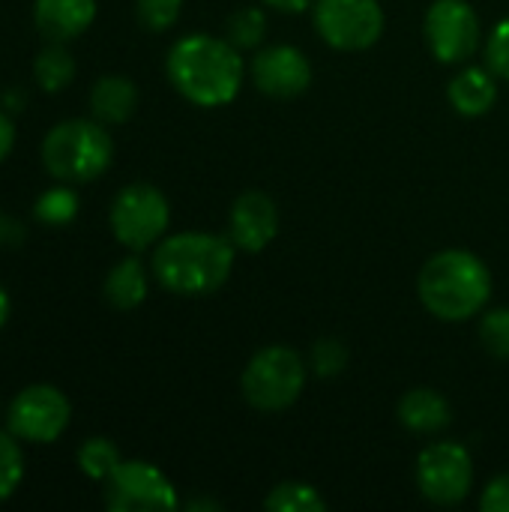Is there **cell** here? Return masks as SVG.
<instances>
[{
    "instance_id": "6da1fadb",
    "label": "cell",
    "mask_w": 509,
    "mask_h": 512,
    "mask_svg": "<svg viewBox=\"0 0 509 512\" xmlns=\"http://www.w3.org/2000/svg\"><path fill=\"white\" fill-rule=\"evenodd\" d=\"M171 87L198 108L228 105L243 84V57L228 39L189 33L177 39L165 57Z\"/></svg>"
},
{
    "instance_id": "7a4b0ae2",
    "label": "cell",
    "mask_w": 509,
    "mask_h": 512,
    "mask_svg": "<svg viewBox=\"0 0 509 512\" xmlns=\"http://www.w3.org/2000/svg\"><path fill=\"white\" fill-rule=\"evenodd\" d=\"M237 246L207 231H180L162 237L153 249L156 282L177 297H207L219 291L234 270Z\"/></svg>"
},
{
    "instance_id": "3957f363",
    "label": "cell",
    "mask_w": 509,
    "mask_h": 512,
    "mask_svg": "<svg viewBox=\"0 0 509 512\" xmlns=\"http://www.w3.org/2000/svg\"><path fill=\"white\" fill-rule=\"evenodd\" d=\"M417 294L438 321H468L489 303L492 273L474 252L444 249L423 264Z\"/></svg>"
},
{
    "instance_id": "277c9868",
    "label": "cell",
    "mask_w": 509,
    "mask_h": 512,
    "mask_svg": "<svg viewBox=\"0 0 509 512\" xmlns=\"http://www.w3.org/2000/svg\"><path fill=\"white\" fill-rule=\"evenodd\" d=\"M114 162V141L96 117L60 120L42 141V165L57 183H93Z\"/></svg>"
},
{
    "instance_id": "5b68a950",
    "label": "cell",
    "mask_w": 509,
    "mask_h": 512,
    "mask_svg": "<svg viewBox=\"0 0 509 512\" xmlns=\"http://www.w3.org/2000/svg\"><path fill=\"white\" fill-rule=\"evenodd\" d=\"M306 387V363L288 345L261 348L243 369V399L264 414L291 408Z\"/></svg>"
},
{
    "instance_id": "8992f818",
    "label": "cell",
    "mask_w": 509,
    "mask_h": 512,
    "mask_svg": "<svg viewBox=\"0 0 509 512\" xmlns=\"http://www.w3.org/2000/svg\"><path fill=\"white\" fill-rule=\"evenodd\" d=\"M108 225L120 246L132 252H144L165 237L171 225V204L156 186L129 183L114 195L108 210Z\"/></svg>"
},
{
    "instance_id": "52a82bcc",
    "label": "cell",
    "mask_w": 509,
    "mask_h": 512,
    "mask_svg": "<svg viewBox=\"0 0 509 512\" xmlns=\"http://www.w3.org/2000/svg\"><path fill=\"white\" fill-rule=\"evenodd\" d=\"M315 30L336 51H366L384 33L378 0H315Z\"/></svg>"
},
{
    "instance_id": "ba28073f",
    "label": "cell",
    "mask_w": 509,
    "mask_h": 512,
    "mask_svg": "<svg viewBox=\"0 0 509 512\" xmlns=\"http://www.w3.org/2000/svg\"><path fill=\"white\" fill-rule=\"evenodd\" d=\"M102 501L111 512H168L177 507V489L156 465L129 459L102 483Z\"/></svg>"
},
{
    "instance_id": "9c48e42d",
    "label": "cell",
    "mask_w": 509,
    "mask_h": 512,
    "mask_svg": "<svg viewBox=\"0 0 509 512\" xmlns=\"http://www.w3.org/2000/svg\"><path fill=\"white\" fill-rule=\"evenodd\" d=\"M69 417L72 405L63 390L54 384H30L12 399L6 429L24 444H54L66 432Z\"/></svg>"
},
{
    "instance_id": "30bf717a",
    "label": "cell",
    "mask_w": 509,
    "mask_h": 512,
    "mask_svg": "<svg viewBox=\"0 0 509 512\" xmlns=\"http://www.w3.org/2000/svg\"><path fill=\"white\" fill-rule=\"evenodd\" d=\"M417 489L429 504L453 507L468 498L474 486V459L456 441L429 444L417 459Z\"/></svg>"
},
{
    "instance_id": "8fae6325",
    "label": "cell",
    "mask_w": 509,
    "mask_h": 512,
    "mask_svg": "<svg viewBox=\"0 0 509 512\" xmlns=\"http://www.w3.org/2000/svg\"><path fill=\"white\" fill-rule=\"evenodd\" d=\"M426 45L441 63H465L477 54L483 27L468 0H435L423 21Z\"/></svg>"
},
{
    "instance_id": "7c38bea8",
    "label": "cell",
    "mask_w": 509,
    "mask_h": 512,
    "mask_svg": "<svg viewBox=\"0 0 509 512\" xmlns=\"http://www.w3.org/2000/svg\"><path fill=\"white\" fill-rule=\"evenodd\" d=\"M252 81L273 99H294L312 84V63L294 45H267L252 60Z\"/></svg>"
},
{
    "instance_id": "4fadbf2b",
    "label": "cell",
    "mask_w": 509,
    "mask_h": 512,
    "mask_svg": "<svg viewBox=\"0 0 509 512\" xmlns=\"http://www.w3.org/2000/svg\"><path fill=\"white\" fill-rule=\"evenodd\" d=\"M276 234H279V210L273 198L258 189L243 192L228 213V240L237 246V252L258 255L273 243Z\"/></svg>"
},
{
    "instance_id": "5bb4252c",
    "label": "cell",
    "mask_w": 509,
    "mask_h": 512,
    "mask_svg": "<svg viewBox=\"0 0 509 512\" xmlns=\"http://www.w3.org/2000/svg\"><path fill=\"white\" fill-rule=\"evenodd\" d=\"M96 18V0H33V24L51 42L81 36Z\"/></svg>"
},
{
    "instance_id": "9a60e30c",
    "label": "cell",
    "mask_w": 509,
    "mask_h": 512,
    "mask_svg": "<svg viewBox=\"0 0 509 512\" xmlns=\"http://www.w3.org/2000/svg\"><path fill=\"white\" fill-rule=\"evenodd\" d=\"M498 75L492 69L483 66H465L459 75H453L450 87H447V99L450 105L462 114V117H483L486 111H492V105L498 102Z\"/></svg>"
},
{
    "instance_id": "2e32d148",
    "label": "cell",
    "mask_w": 509,
    "mask_h": 512,
    "mask_svg": "<svg viewBox=\"0 0 509 512\" xmlns=\"http://www.w3.org/2000/svg\"><path fill=\"white\" fill-rule=\"evenodd\" d=\"M399 423L408 429V432H417V435H435L441 429H447L453 423V411H450V402L429 390V387H417V390H408L399 402Z\"/></svg>"
},
{
    "instance_id": "e0dca14e",
    "label": "cell",
    "mask_w": 509,
    "mask_h": 512,
    "mask_svg": "<svg viewBox=\"0 0 509 512\" xmlns=\"http://www.w3.org/2000/svg\"><path fill=\"white\" fill-rule=\"evenodd\" d=\"M138 108V87L126 75H102L90 90V111L99 123H126Z\"/></svg>"
},
{
    "instance_id": "ac0fdd59",
    "label": "cell",
    "mask_w": 509,
    "mask_h": 512,
    "mask_svg": "<svg viewBox=\"0 0 509 512\" xmlns=\"http://www.w3.org/2000/svg\"><path fill=\"white\" fill-rule=\"evenodd\" d=\"M102 294L114 309H138L147 300V267L135 255L117 261L105 276Z\"/></svg>"
},
{
    "instance_id": "d6986e66",
    "label": "cell",
    "mask_w": 509,
    "mask_h": 512,
    "mask_svg": "<svg viewBox=\"0 0 509 512\" xmlns=\"http://www.w3.org/2000/svg\"><path fill=\"white\" fill-rule=\"evenodd\" d=\"M75 78V60L72 54L63 48V42H51L48 48H42L33 60V81L45 90V93H60L72 84Z\"/></svg>"
},
{
    "instance_id": "ffe728a7",
    "label": "cell",
    "mask_w": 509,
    "mask_h": 512,
    "mask_svg": "<svg viewBox=\"0 0 509 512\" xmlns=\"http://www.w3.org/2000/svg\"><path fill=\"white\" fill-rule=\"evenodd\" d=\"M33 216L45 228H66L78 216V195H75V189H69V183L45 189L36 198V204H33Z\"/></svg>"
},
{
    "instance_id": "44dd1931",
    "label": "cell",
    "mask_w": 509,
    "mask_h": 512,
    "mask_svg": "<svg viewBox=\"0 0 509 512\" xmlns=\"http://www.w3.org/2000/svg\"><path fill=\"white\" fill-rule=\"evenodd\" d=\"M75 462H78V471H81L84 477H90V480H96V483H105V480L117 471V465H120L123 459H120L117 444H111L108 438H87V441L78 447Z\"/></svg>"
},
{
    "instance_id": "7402d4cb",
    "label": "cell",
    "mask_w": 509,
    "mask_h": 512,
    "mask_svg": "<svg viewBox=\"0 0 509 512\" xmlns=\"http://www.w3.org/2000/svg\"><path fill=\"white\" fill-rule=\"evenodd\" d=\"M264 510L270 512H324L327 501L321 498V492L309 483H279L267 498H264Z\"/></svg>"
},
{
    "instance_id": "603a6c76",
    "label": "cell",
    "mask_w": 509,
    "mask_h": 512,
    "mask_svg": "<svg viewBox=\"0 0 509 512\" xmlns=\"http://www.w3.org/2000/svg\"><path fill=\"white\" fill-rule=\"evenodd\" d=\"M267 36V15L261 6H240L228 18V42L234 48H258Z\"/></svg>"
},
{
    "instance_id": "cb8c5ba5",
    "label": "cell",
    "mask_w": 509,
    "mask_h": 512,
    "mask_svg": "<svg viewBox=\"0 0 509 512\" xmlns=\"http://www.w3.org/2000/svg\"><path fill=\"white\" fill-rule=\"evenodd\" d=\"M24 480V453L18 438L6 429H0V504L15 495V489Z\"/></svg>"
},
{
    "instance_id": "d4e9b609",
    "label": "cell",
    "mask_w": 509,
    "mask_h": 512,
    "mask_svg": "<svg viewBox=\"0 0 509 512\" xmlns=\"http://www.w3.org/2000/svg\"><path fill=\"white\" fill-rule=\"evenodd\" d=\"M183 0H135L138 24L150 33H162L177 24Z\"/></svg>"
},
{
    "instance_id": "484cf974",
    "label": "cell",
    "mask_w": 509,
    "mask_h": 512,
    "mask_svg": "<svg viewBox=\"0 0 509 512\" xmlns=\"http://www.w3.org/2000/svg\"><path fill=\"white\" fill-rule=\"evenodd\" d=\"M480 342L483 348L498 357V360H509V309H492L483 315L480 321Z\"/></svg>"
},
{
    "instance_id": "4316f807",
    "label": "cell",
    "mask_w": 509,
    "mask_h": 512,
    "mask_svg": "<svg viewBox=\"0 0 509 512\" xmlns=\"http://www.w3.org/2000/svg\"><path fill=\"white\" fill-rule=\"evenodd\" d=\"M348 366V351L339 339H318L312 345V369L321 378H336Z\"/></svg>"
},
{
    "instance_id": "83f0119b",
    "label": "cell",
    "mask_w": 509,
    "mask_h": 512,
    "mask_svg": "<svg viewBox=\"0 0 509 512\" xmlns=\"http://www.w3.org/2000/svg\"><path fill=\"white\" fill-rule=\"evenodd\" d=\"M486 63L489 69L509 81V18L501 21L492 33H489V42H486Z\"/></svg>"
},
{
    "instance_id": "f1b7e54d",
    "label": "cell",
    "mask_w": 509,
    "mask_h": 512,
    "mask_svg": "<svg viewBox=\"0 0 509 512\" xmlns=\"http://www.w3.org/2000/svg\"><path fill=\"white\" fill-rule=\"evenodd\" d=\"M480 510L483 512H509V474H501L495 477L483 498H480Z\"/></svg>"
},
{
    "instance_id": "f546056e",
    "label": "cell",
    "mask_w": 509,
    "mask_h": 512,
    "mask_svg": "<svg viewBox=\"0 0 509 512\" xmlns=\"http://www.w3.org/2000/svg\"><path fill=\"white\" fill-rule=\"evenodd\" d=\"M21 240H24L21 222L12 219V216H6V213L0 210V246H18Z\"/></svg>"
},
{
    "instance_id": "4dcf8cb0",
    "label": "cell",
    "mask_w": 509,
    "mask_h": 512,
    "mask_svg": "<svg viewBox=\"0 0 509 512\" xmlns=\"http://www.w3.org/2000/svg\"><path fill=\"white\" fill-rule=\"evenodd\" d=\"M12 147H15V123L0 108V162H6V156L12 153Z\"/></svg>"
},
{
    "instance_id": "1f68e13d",
    "label": "cell",
    "mask_w": 509,
    "mask_h": 512,
    "mask_svg": "<svg viewBox=\"0 0 509 512\" xmlns=\"http://www.w3.org/2000/svg\"><path fill=\"white\" fill-rule=\"evenodd\" d=\"M267 9H276V12H285V15H300L312 6V0H261Z\"/></svg>"
},
{
    "instance_id": "d6a6232c",
    "label": "cell",
    "mask_w": 509,
    "mask_h": 512,
    "mask_svg": "<svg viewBox=\"0 0 509 512\" xmlns=\"http://www.w3.org/2000/svg\"><path fill=\"white\" fill-rule=\"evenodd\" d=\"M9 315H12V300H9V294H6V288L0 285V327H6V321H9Z\"/></svg>"
}]
</instances>
